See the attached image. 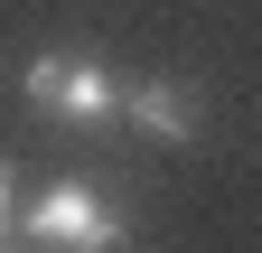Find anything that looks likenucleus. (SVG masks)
Masks as SVG:
<instances>
[{"label": "nucleus", "instance_id": "f257e3e1", "mask_svg": "<svg viewBox=\"0 0 262 253\" xmlns=\"http://www.w3.org/2000/svg\"><path fill=\"white\" fill-rule=\"evenodd\" d=\"M19 244H38V253H122L131 216L94 178H47L38 197H19Z\"/></svg>", "mask_w": 262, "mask_h": 253}, {"label": "nucleus", "instance_id": "f03ea898", "mask_svg": "<svg viewBox=\"0 0 262 253\" xmlns=\"http://www.w3.org/2000/svg\"><path fill=\"white\" fill-rule=\"evenodd\" d=\"M19 94L38 113H56V122H75V132H94V122H113V103H122V85H113V66L94 47H38L19 66Z\"/></svg>", "mask_w": 262, "mask_h": 253}, {"label": "nucleus", "instance_id": "7ed1b4c3", "mask_svg": "<svg viewBox=\"0 0 262 253\" xmlns=\"http://www.w3.org/2000/svg\"><path fill=\"white\" fill-rule=\"evenodd\" d=\"M131 132H150V141H196V122H206V103L178 85V75H141V85H122V103H113Z\"/></svg>", "mask_w": 262, "mask_h": 253}, {"label": "nucleus", "instance_id": "20e7f679", "mask_svg": "<svg viewBox=\"0 0 262 253\" xmlns=\"http://www.w3.org/2000/svg\"><path fill=\"white\" fill-rule=\"evenodd\" d=\"M19 197H28V187H19V169L0 160V235H19Z\"/></svg>", "mask_w": 262, "mask_h": 253}, {"label": "nucleus", "instance_id": "39448f33", "mask_svg": "<svg viewBox=\"0 0 262 253\" xmlns=\"http://www.w3.org/2000/svg\"><path fill=\"white\" fill-rule=\"evenodd\" d=\"M0 253H19V235H0Z\"/></svg>", "mask_w": 262, "mask_h": 253}]
</instances>
